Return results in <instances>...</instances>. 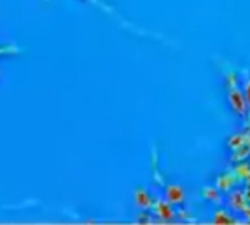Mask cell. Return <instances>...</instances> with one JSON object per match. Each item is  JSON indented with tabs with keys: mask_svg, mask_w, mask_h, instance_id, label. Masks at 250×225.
Wrapping results in <instances>:
<instances>
[{
	"mask_svg": "<svg viewBox=\"0 0 250 225\" xmlns=\"http://www.w3.org/2000/svg\"><path fill=\"white\" fill-rule=\"evenodd\" d=\"M248 139H249V136H248V135H243V133L233 135V136L229 139V146H230V149L234 152V151H237L239 148H242V146L248 142Z\"/></svg>",
	"mask_w": 250,
	"mask_h": 225,
	"instance_id": "cell-7",
	"label": "cell"
},
{
	"mask_svg": "<svg viewBox=\"0 0 250 225\" xmlns=\"http://www.w3.org/2000/svg\"><path fill=\"white\" fill-rule=\"evenodd\" d=\"M243 92H245V97H246V101H248V105L250 108V78L245 82V88H243Z\"/></svg>",
	"mask_w": 250,
	"mask_h": 225,
	"instance_id": "cell-13",
	"label": "cell"
},
{
	"mask_svg": "<svg viewBox=\"0 0 250 225\" xmlns=\"http://www.w3.org/2000/svg\"><path fill=\"white\" fill-rule=\"evenodd\" d=\"M245 195H246L248 201H249V202H250V186H248V189L245 190Z\"/></svg>",
	"mask_w": 250,
	"mask_h": 225,
	"instance_id": "cell-16",
	"label": "cell"
},
{
	"mask_svg": "<svg viewBox=\"0 0 250 225\" xmlns=\"http://www.w3.org/2000/svg\"><path fill=\"white\" fill-rule=\"evenodd\" d=\"M246 183H248V186H250V176L246 179Z\"/></svg>",
	"mask_w": 250,
	"mask_h": 225,
	"instance_id": "cell-17",
	"label": "cell"
},
{
	"mask_svg": "<svg viewBox=\"0 0 250 225\" xmlns=\"http://www.w3.org/2000/svg\"><path fill=\"white\" fill-rule=\"evenodd\" d=\"M250 157V145L246 142L242 148H239L237 151H234V155H233V161H239V163H242L243 160H246V158H249Z\"/></svg>",
	"mask_w": 250,
	"mask_h": 225,
	"instance_id": "cell-9",
	"label": "cell"
},
{
	"mask_svg": "<svg viewBox=\"0 0 250 225\" xmlns=\"http://www.w3.org/2000/svg\"><path fill=\"white\" fill-rule=\"evenodd\" d=\"M249 165H250V157H249Z\"/></svg>",
	"mask_w": 250,
	"mask_h": 225,
	"instance_id": "cell-18",
	"label": "cell"
},
{
	"mask_svg": "<svg viewBox=\"0 0 250 225\" xmlns=\"http://www.w3.org/2000/svg\"><path fill=\"white\" fill-rule=\"evenodd\" d=\"M237 180L239 179H237V176L234 173L233 174H223L217 180V187H218V190L229 192V190H231L234 187V184H236Z\"/></svg>",
	"mask_w": 250,
	"mask_h": 225,
	"instance_id": "cell-5",
	"label": "cell"
},
{
	"mask_svg": "<svg viewBox=\"0 0 250 225\" xmlns=\"http://www.w3.org/2000/svg\"><path fill=\"white\" fill-rule=\"evenodd\" d=\"M229 205H230V208L233 211L243 214V211L249 205V201H248V198H246V195H245L243 190H234L230 195V198H229Z\"/></svg>",
	"mask_w": 250,
	"mask_h": 225,
	"instance_id": "cell-4",
	"label": "cell"
},
{
	"mask_svg": "<svg viewBox=\"0 0 250 225\" xmlns=\"http://www.w3.org/2000/svg\"><path fill=\"white\" fill-rule=\"evenodd\" d=\"M234 174L237 176V179H242V180H246L250 176V165L249 164H239L234 170Z\"/></svg>",
	"mask_w": 250,
	"mask_h": 225,
	"instance_id": "cell-11",
	"label": "cell"
},
{
	"mask_svg": "<svg viewBox=\"0 0 250 225\" xmlns=\"http://www.w3.org/2000/svg\"><path fill=\"white\" fill-rule=\"evenodd\" d=\"M227 97H229V104H230L231 110L237 116L246 117L248 116V111H249V105H248V101H246V97H245L243 89H240L239 86L230 88Z\"/></svg>",
	"mask_w": 250,
	"mask_h": 225,
	"instance_id": "cell-1",
	"label": "cell"
},
{
	"mask_svg": "<svg viewBox=\"0 0 250 225\" xmlns=\"http://www.w3.org/2000/svg\"><path fill=\"white\" fill-rule=\"evenodd\" d=\"M135 201H136V205L141 208V209H149L151 206H154V201L152 198L148 195V192L145 190H138L135 193Z\"/></svg>",
	"mask_w": 250,
	"mask_h": 225,
	"instance_id": "cell-6",
	"label": "cell"
},
{
	"mask_svg": "<svg viewBox=\"0 0 250 225\" xmlns=\"http://www.w3.org/2000/svg\"><path fill=\"white\" fill-rule=\"evenodd\" d=\"M226 83H227V88H234V86H239V78L236 76V73H229L226 76Z\"/></svg>",
	"mask_w": 250,
	"mask_h": 225,
	"instance_id": "cell-12",
	"label": "cell"
},
{
	"mask_svg": "<svg viewBox=\"0 0 250 225\" xmlns=\"http://www.w3.org/2000/svg\"><path fill=\"white\" fill-rule=\"evenodd\" d=\"M164 199L171 204L173 206L174 205H182L186 199V193H185V189L179 184H168L166 186L164 189Z\"/></svg>",
	"mask_w": 250,
	"mask_h": 225,
	"instance_id": "cell-2",
	"label": "cell"
},
{
	"mask_svg": "<svg viewBox=\"0 0 250 225\" xmlns=\"http://www.w3.org/2000/svg\"><path fill=\"white\" fill-rule=\"evenodd\" d=\"M154 209H155V215L161 220V221H173L176 218V211L173 208L171 204H168L166 199L163 201H157L154 204Z\"/></svg>",
	"mask_w": 250,
	"mask_h": 225,
	"instance_id": "cell-3",
	"label": "cell"
},
{
	"mask_svg": "<svg viewBox=\"0 0 250 225\" xmlns=\"http://www.w3.org/2000/svg\"><path fill=\"white\" fill-rule=\"evenodd\" d=\"M139 221H146V223H149V221H152V218H149L148 215L142 214V215H141V218H139Z\"/></svg>",
	"mask_w": 250,
	"mask_h": 225,
	"instance_id": "cell-15",
	"label": "cell"
},
{
	"mask_svg": "<svg viewBox=\"0 0 250 225\" xmlns=\"http://www.w3.org/2000/svg\"><path fill=\"white\" fill-rule=\"evenodd\" d=\"M243 214H245L246 220H248V221H250V205H248V206H246V209L243 211Z\"/></svg>",
	"mask_w": 250,
	"mask_h": 225,
	"instance_id": "cell-14",
	"label": "cell"
},
{
	"mask_svg": "<svg viewBox=\"0 0 250 225\" xmlns=\"http://www.w3.org/2000/svg\"><path fill=\"white\" fill-rule=\"evenodd\" d=\"M204 196L209 202H218V204L221 202V196H220V192H218V187L217 186L215 187H207L204 190Z\"/></svg>",
	"mask_w": 250,
	"mask_h": 225,
	"instance_id": "cell-10",
	"label": "cell"
},
{
	"mask_svg": "<svg viewBox=\"0 0 250 225\" xmlns=\"http://www.w3.org/2000/svg\"><path fill=\"white\" fill-rule=\"evenodd\" d=\"M212 221L215 224H234L236 223V220L230 214H227L226 211H217Z\"/></svg>",
	"mask_w": 250,
	"mask_h": 225,
	"instance_id": "cell-8",
	"label": "cell"
}]
</instances>
